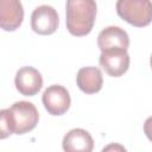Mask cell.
<instances>
[{
    "label": "cell",
    "mask_w": 152,
    "mask_h": 152,
    "mask_svg": "<svg viewBox=\"0 0 152 152\" xmlns=\"http://www.w3.org/2000/svg\"><path fill=\"white\" fill-rule=\"evenodd\" d=\"M63 150L66 152H91L94 140L88 131L83 128H72L63 138Z\"/></svg>",
    "instance_id": "obj_10"
},
{
    "label": "cell",
    "mask_w": 152,
    "mask_h": 152,
    "mask_svg": "<svg viewBox=\"0 0 152 152\" xmlns=\"http://www.w3.org/2000/svg\"><path fill=\"white\" fill-rule=\"evenodd\" d=\"M76 83L78 88L86 94L99 93L103 84L102 72L96 66L81 68L76 76Z\"/></svg>",
    "instance_id": "obj_11"
},
{
    "label": "cell",
    "mask_w": 152,
    "mask_h": 152,
    "mask_svg": "<svg viewBox=\"0 0 152 152\" xmlns=\"http://www.w3.org/2000/svg\"><path fill=\"white\" fill-rule=\"evenodd\" d=\"M66 28L75 37H83L91 32L97 6L95 0H66Z\"/></svg>",
    "instance_id": "obj_1"
},
{
    "label": "cell",
    "mask_w": 152,
    "mask_h": 152,
    "mask_svg": "<svg viewBox=\"0 0 152 152\" xmlns=\"http://www.w3.org/2000/svg\"><path fill=\"white\" fill-rule=\"evenodd\" d=\"M116 13L135 27H145L152 20V4L150 0H118Z\"/></svg>",
    "instance_id": "obj_2"
},
{
    "label": "cell",
    "mask_w": 152,
    "mask_h": 152,
    "mask_svg": "<svg viewBox=\"0 0 152 152\" xmlns=\"http://www.w3.org/2000/svg\"><path fill=\"white\" fill-rule=\"evenodd\" d=\"M14 84L21 95L34 96L43 87V77L33 66H23L15 74Z\"/></svg>",
    "instance_id": "obj_7"
},
{
    "label": "cell",
    "mask_w": 152,
    "mask_h": 152,
    "mask_svg": "<svg viewBox=\"0 0 152 152\" xmlns=\"http://www.w3.org/2000/svg\"><path fill=\"white\" fill-rule=\"evenodd\" d=\"M59 25L57 11L49 5H42L33 10L31 14V28L42 36L52 34Z\"/></svg>",
    "instance_id": "obj_5"
},
{
    "label": "cell",
    "mask_w": 152,
    "mask_h": 152,
    "mask_svg": "<svg viewBox=\"0 0 152 152\" xmlns=\"http://www.w3.org/2000/svg\"><path fill=\"white\" fill-rule=\"evenodd\" d=\"M109 150H119V151H126V148L124 147V146H121V145H109V146H107V147H103V152L104 151H109Z\"/></svg>",
    "instance_id": "obj_13"
},
{
    "label": "cell",
    "mask_w": 152,
    "mask_h": 152,
    "mask_svg": "<svg viewBox=\"0 0 152 152\" xmlns=\"http://www.w3.org/2000/svg\"><path fill=\"white\" fill-rule=\"evenodd\" d=\"M97 45L101 51L112 49L127 50L129 46V37L124 28L119 26H108L99 33Z\"/></svg>",
    "instance_id": "obj_9"
},
{
    "label": "cell",
    "mask_w": 152,
    "mask_h": 152,
    "mask_svg": "<svg viewBox=\"0 0 152 152\" xmlns=\"http://www.w3.org/2000/svg\"><path fill=\"white\" fill-rule=\"evenodd\" d=\"M99 63L109 76L120 77L129 68V55L127 50L120 49L101 51Z\"/></svg>",
    "instance_id": "obj_6"
},
{
    "label": "cell",
    "mask_w": 152,
    "mask_h": 152,
    "mask_svg": "<svg viewBox=\"0 0 152 152\" xmlns=\"http://www.w3.org/2000/svg\"><path fill=\"white\" fill-rule=\"evenodd\" d=\"M10 112L13 121L14 134L21 135V134L28 133L38 124L39 113L32 102H28V101L14 102L11 106Z\"/></svg>",
    "instance_id": "obj_3"
},
{
    "label": "cell",
    "mask_w": 152,
    "mask_h": 152,
    "mask_svg": "<svg viewBox=\"0 0 152 152\" xmlns=\"http://www.w3.org/2000/svg\"><path fill=\"white\" fill-rule=\"evenodd\" d=\"M24 20V7L20 0H0V28L15 31Z\"/></svg>",
    "instance_id": "obj_8"
},
{
    "label": "cell",
    "mask_w": 152,
    "mask_h": 152,
    "mask_svg": "<svg viewBox=\"0 0 152 152\" xmlns=\"http://www.w3.org/2000/svg\"><path fill=\"white\" fill-rule=\"evenodd\" d=\"M13 133V121L10 108L0 109V139H6Z\"/></svg>",
    "instance_id": "obj_12"
},
{
    "label": "cell",
    "mask_w": 152,
    "mask_h": 152,
    "mask_svg": "<svg viewBox=\"0 0 152 152\" xmlns=\"http://www.w3.org/2000/svg\"><path fill=\"white\" fill-rule=\"evenodd\" d=\"M42 101L48 113L55 116L65 114L69 110L71 103L69 91L66 88L59 84L49 86L43 93Z\"/></svg>",
    "instance_id": "obj_4"
}]
</instances>
